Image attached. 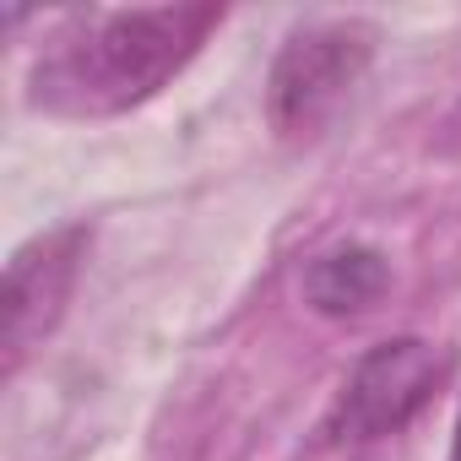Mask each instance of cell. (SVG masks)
I'll list each match as a JSON object with an SVG mask.
<instances>
[{
  "label": "cell",
  "instance_id": "obj_1",
  "mask_svg": "<svg viewBox=\"0 0 461 461\" xmlns=\"http://www.w3.org/2000/svg\"><path fill=\"white\" fill-rule=\"evenodd\" d=\"M222 6H141L66 17L28 71V104L60 120H109L158 98L222 28Z\"/></svg>",
  "mask_w": 461,
  "mask_h": 461
},
{
  "label": "cell",
  "instance_id": "obj_2",
  "mask_svg": "<svg viewBox=\"0 0 461 461\" xmlns=\"http://www.w3.org/2000/svg\"><path fill=\"white\" fill-rule=\"evenodd\" d=\"M369 71V33L353 23H310L288 33L272 82H267V114L283 141H315L358 93Z\"/></svg>",
  "mask_w": 461,
  "mask_h": 461
},
{
  "label": "cell",
  "instance_id": "obj_3",
  "mask_svg": "<svg viewBox=\"0 0 461 461\" xmlns=\"http://www.w3.org/2000/svg\"><path fill=\"white\" fill-rule=\"evenodd\" d=\"M445 369H450V358L423 337H391V342L369 348L353 364V375L342 380V391L326 412V434L337 445H369V439L407 429L439 391Z\"/></svg>",
  "mask_w": 461,
  "mask_h": 461
},
{
  "label": "cell",
  "instance_id": "obj_4",
  "mask_svg": "<svg viewBox=\"0 0 461 461\" xmlns=\"http://www.w3.org/2000/svg\"><path fill=\"white\" fill-rule=\"evenodd\" d=\"M82 245H87V228H55V234L28 240L6 261V299H0V348H6V375H17L28 364V353L44 348V337L60 326L66 299L77 288Z\"/></svg>",
  "mask_w": 461,
  "mask_h": 461
},
{
  "label": "cell",
  "instance_id": "obj_5",
  "mask_svg": "<svg viewBox=\"0 0 461 461\" xmlns=\"http://www.w3.org/2000/svg\"><path fill=\"white\" fill-rule=\"evenodd\" d=\"M391 288V261L375 245H337L304 267V304L326 321L369 315Z\"/></svg>",
  "mask_w": 461,
  "mask_h": 461
},
{
  "label": "cell",
  "instance_id": "obj_6",
  "mask_svg": "<svg viewBox=\"0 0 461 461\" xmlns=\"http://www.w3.org/2000/svg\"><path fill=\"white\" fill-rule=\"evenodd\" d=\"M445 461H461V412H456V429H450V450H445Z\"/></svg>",
  "mask_w": 461,
  "mask_h": 461
}]
</instances>
